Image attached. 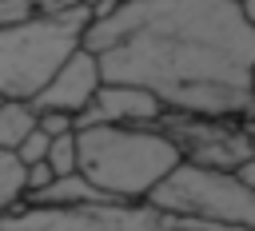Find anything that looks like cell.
Returning <instances> with one entry per match:
<instances>
[{"mask_svg": "<svg viewBox=\"0 0 255 231\" xmlns=\"http://www.w3.org/2000/svg\"><path fill=\"white\" fill-rule=\"evenodd\" d=\"M24 203V167L16 163V155L0 151V215Z\"/></svg>", "mask_w": 255, "mask_h": 231, "instance_id": "11", "label": "cell"}, {"mask_svg": "<svg viewBox=\"0 0 255 231\" xmlns=\"http://www.w3.org/2000/svg\"><path fill=\"white\" fill-rule=\"evenodd\" d=\"M251 135H255V131H251Z\"/></svg>", "mask_w": 255, "mask_h": 231, "instance_id": "21", "label": "cell"}, {"mask_svg": "<svg viewBox=\"0 0 255 231\" xmlns=\"http://www.w3.org/2000/svg\"><path fill=\"white\" fill-rule=\"evenodd\" d=\"M32 131H36V112H32V104L4 100V104H0V151L12 155Z\"/></svg>", "mask_w": 255, "mask_h": 231, "instance_id": "10", "label": "cell"}, {"mask_svg": "<svg viewBox=\"0 0 255 231\" xmlns=\"http://www.w3.org/2000/svg\"><path fill=\"white\" fill-rule=\"evenodd\" d=\"M163 116L159 100L143 88H131V84H100L96 100L88 112H80L72 123L76 131H88V127H100V123H112V127H155Z\"/></svg>", "mask_w": 255, "mask_h": 231, "instance_id": "8", "label": "cell"}, {"mask_svg": "<svg viewBox=\"0 0 255 231\" xmlns=\"http://www.w3.org/2000/svg\"><path fill=\"white\" fill-rule=\"evenodd\" d=\"M235 175H239V179H243V183H247V187L255 191V159H251V163H243V167H239Z\"/></svg>", "mask_w": 255, "mask_h": 231, "instance_id": "16", "label": "cell"}, {"mask_svg": "<svg viewBox=\"0 0 255 231\" xmlns=\"http://www.w3.org/2000/svg\"><path fill=\"white\" fill-rule=\"evenodd\" d=\"M24 203L28 207H84V203H112V199H104L80 171L76 175H64V179H52L44 191H36V195H24Z\"/></svg>", "mask_w": 255, "mask_h": 231, "instance_id": "9", "label": "cell"}, {"mask_svg": "<svg viewBox=\"0 0 255 231\" xmlns=\"http://www.w3.org/2000/svg\"><path fill=\"white\" fill-rule=\"evenodd\" d=\"M92 28V8L80 4L56 20L28 16L0 28V100L32 104L44 84L60 72V64L84 44Z\"/></svg>", "mask_w": 255, "mask_h": 231, "instance_id": "3", "label": "cell"}, {"mask_svg": "<svg viewBox=\"0 0 255 231\" xmlns=\"http://www.w3.org/2000/svg\"><path fill=\"white\" fill-rule=\"evenodd\" d=\"M84 4H88V8H92V4H100V0H84Z\"/></svg>", "mask_w": 255, "mask_h": 231, "instance_id": "19", "label": "cell"}, {"mask_svg": "<svg viewBox=\"0 0 255 231\" xmlns=\"http://www.w3.org/2000/svg\"><path fill=\"white\" fill-rule=\"evenodd\" d=\"M36 127H40L48 139H60V135H72V131H76L72 116H64V112H40V116H36Z\"/></svg>", "mask_w": 255, "mask_h": 231, "instance_id": "14", "label": "cell"}, {"mask_svg": "<svg viewBox=\"0 0 255 231\" xmlns=\"http://www.w3.org/2000/svg\"><path fill=\"white\" fill-rule=\"evenodd\" d=\"M44 163L52 167V175H56V179L76 175V171H80V159H76V131H72V135L52 139V143H48V159H44Z\"/></svg>", "mask_w": 255, "mask_h": 231, "instance_id": "12", "label": "cell"}, {"mask_svg": "<svg viewBox=\"0 0 255 231\" xmlns=\"http://www.w3.org/2000/svg\"><path fill=\"white\" fill-rule=\"evenodd\" d=\"M52 179H56V175H52V167H48V163H32V167H24V195L44 191Z\"/></svg>", "mask_w": 255, "mask_h": 231, "instance_id": "15", "label": "cell"}, {"mask_svg": "<svg viewBox=\"0 0 255 231\" xmlns=\"http://www.w3.org/2000/svg\"><path fill=\"white\" fill-rule=\"evenodd\" d=\"M48 143H52V139L36 127V131H32V135H28L12 155H16V163H20V167H32V163H44V159H48Z\"/></svg>", "mask_w": 255, "mask_h": 231, "instance_id": "13", "label": "cell"}, {"mask_svg": "<svg viewBox=\"0 0 255 231\" xmlns=\"http://www.w3.org/2000/svg\"><path fill=\"white\" fill-rule=\"evenodd\" d=\"M0 231H183L175 215L147 203H84V207H12Z\"/></svg>", "mask_w": 255, "mask_h": 231, "instance_id": "5", "label": "cell"}, {"mask_svg": "<svg viewBox=\"0 0 255 231\" xmlns=\"http://www.w3.org/2000/svg\"><path fill=\"white\" fill-rule=\"evenodd\" d=\"M239 8H243V16H247V24H251V28H255V0H243V4H239Z\"/></svg>", "mask_w": 255, "mask_h": 231, "instance_id": "17", "label": "cell"}, {"mask_svg": "<svg viewBox=\"0 0 255 231\" xmlns=\"http://www.w3.org/2000/svg\"><path fill=\"white\" fill-rule=\"evenodd\" d=\"M147 207H155L163 215H175V219H199V223L255 231V191L231 171L179 163L147 195Z\"/></svg>", "mask_w": 255, "mask_h": 231, "instance_id": "4", "label": "cell"}, {"mask_svg": "<svg viewBox=\"0 0 255 231\" xmlns=\"http://www.w3.org/2000/svg\"><path fill=\"white\" fill-rule=\"evenodd\" d=\"M100 84H104V76H100L96 56H92L88 48H76V52L60 64V72L44 84V92L32 100V112H36V116H40V112H64V116L76 119L80 112L92 108Z\"/></svg>", "mask_w": 255, "mask_h": 231, "instance_id": "7", "label": "cell"}, {"mask_svg": "<svg viewBox=\"0 0 255 231\" xmlns=\"http://www.w3.org/2000/svg\"><path fill=\"white\" fill-rule=\"evenodd\" d=\"M80 175L112 203H147V195L183 163L179 147L155 127H88L76 131Z\"/></svg>", "mask_w": 255, "mask_h": 231, "instance_id": "2", "label": "cell"}, {"mask_svg": "<svg viewBox=\"0 0 255 231\" xmlns=\"http://www.w3.org/2000/svg\"><path fill=\"white\" fill-rule=\"evenodd\" d=\"M251 104H255V72H251Z\"/></svg>", "mask_w": 255, "mask_h": 231, "instance_id": "18", "label": "cell"}, {"mask_svg": "<svg viewBox=\"0 0 255 231\" xmlns=\"http://www.w3.org/2000/svg\"><path fill=\"white\" fill-rule=\"evenodd\" d=\"M231 4H243V0H231Z\"/></svg>", "mask_w": 255, "mask_h": 231, "instance_id": "20", "label": "cell"}, {"mask_svg": "<svg viewBox=\"0 0 255 231\" xmlns=\"http://www.w3.org/2000/svg\"><path fill=\"white\" fill-rule=\"evenodd\" d=\"M155 131H163L179 147L183 163H195V167L235 175L243 163L255 159V135L247 131V123H235V119H191V116L163 112Z\"/></svg>", "mask_w": 255, "mask_h": 231, "instance_id": "6", "label": "cell"}, {"mask_svg": "<svg viewBox=\"0 0 255 231\" xmlns=\"http://www.w3.org/2000/svg\"><path fill=\"white\" fill-rule=\"evenodd\" d=\"M104 84H131L171 116L251 123L255 28L231 0H124L84 44Z\"/></svg>", "mask_w": 255, "mask_h": 231, "instance_id": "1", "label": "cell"}]
</instances>
